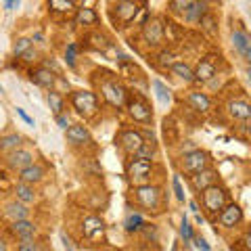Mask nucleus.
Here are the masks:
<instances>
[{
	"label": "nucleus",
	"mask_w": 251,
	"mask_h": 251,
	"mask_svg": "<svg viewBox=\"0 0 251 251\" xmlns=\"http://www.w3.org/2000/svg\"><path fill=\"white\" fill-rule=\"evenodd\" d=\"M203 203H205L207 211H211V214L222 211L226 207V193H224V188H220L216 184L203 188Z\"/></svg>",
	"instance_id": "nucleus-1"
},
{
	"label": "nucleus",
	"mask_w": 251,
	"mask_h": 251,
	"mask_svg": "<svg viewBox=\"0 0 251 251\" xmlns=\"http://www.w3.org/2000/svg\"><path fill=\"white\" fill-rule=\"evenodd\" d=\"M72 103L77 109V113H86V115L97 113V97L92 92H75L72 97Z\"/></svg>",
	"instance_id": "nucleus-2"
},
{
	"label": "nucleus",
	"mask_w": 251,
	"mask_h": 251,
	"mask_svg": "<svg viewBox=\"0 0 251 251\" xmlns=\"http://www.w3.org/2000/svg\"><path fill=\"white\" fill-rule=\"evenodd\" d=\"M149 174H151V161H145V159H134L128 166V176L132 182H147V178Z\"/></svg>",
	"instance_id": "nucleus-3"
},
{
	"label": "nucleus",
	"mask_w": 251,
	"mask_h": 251,
	"mask_svg": "<svg viewBox=\"0 0 251 251\" xmlns=\"http://www.w3.org/2000/svg\"><path fill=\"white\" fill-rule=\"evenodd\" d=\"M136 199L140 205H145L149 209H155L157 203H159V191L155 186H138L136 188Z\"/></svg>",
	"instance_id": "nucleus-4"
},
{
	"label": "nucleus",
	"mask_w": 251,
	"mask_h": 251,
	"mask_svg": "<svg viewBox=\"0 0 251 251\" xmlns=\"http://www.w3.org/2000/svg\"><path fill=\"white\" fill-rule=\"evenodd\" d=\"M184 170L186 172H193V174H197V172L205 170V163H207V155L203 151H191L184 155Z\"/></svg>",
	"instance_id": "nucleus-5"
},
{
	"label": "nucleus",
	"mask_w": 251,
	"mask_h": 251,
	"mask_svg": "<svg viewBox=\"0 0 251 251\" xmlns=\"http://www.w3.org/2000/svg\"><path fill=\"white\" fill-rule=\"evenodd\" d=\"M82 232H84V237H86V239H90V241L99 239V237H103V232H105L103 220H100V218H94V216L86 218V220H84V224H82Z\"/></svg>",
	"instance_id": "nucleus-6"
},
{
	"label": "nucleus",
	"mask_w": 251,
	"mask_h": 251,
	"mask_svg": "<svg viewBox=\"0 0 251 251\" xmlns=\"http://www.w3.org/2000/svg\"><path fill=\"white\" fill-rule=\"evenodd\" d=\"M243 220V211L239 205H226L222 209V214H220V222H222V226H226V228H232V226H237L239 222Z\"/></svg>",
	"instance_id": "nucleus-7"
},
{
	"label": "nucleus",
	"mask_w": 251,
	"mask_h": 251,
	"mask_svg": "<svg viewBox=\"0 0 251 251\" xmlns=\"http://www.w3.org/2000/svg\"><path fill=\"white\" fill-rule=\"evenodd\" d=\"M103 97H105L111 105L120 107V105H124V97H126V92H124V88H122L120 84H115V82H107V84H103Z\"/></svg>",
	"instance_id": "nucleus-8"
},
{
	"label": "nucleus",
	"mask_w": 251,
	"mask_h": 251,
	"mask_svg": "<svg viewBox=\"0 0 251 251\" xmlns=\"http://www.w3.org/2000/svg\"><path fill=\"white\" fill-rule=\"evenodd\" d=\"M145 38L149 44H159L163 40V25L159 19H151L145 23Z\"/></svg>",
	"instance_id": "nucleus-9"
},
{
	"label": "nucleus",
	"mask_w": 251,
	"mask_h": 251,
	"mask_svg": "<svg viewBox=\"0 0 251 251\" xmlns=\"http://www.w3.org/2000/svg\"><path fill=\"white\" fill-rule=\"evenodd\" d=\"M145 145L143 136H140V132H134V130H128L122 134V147L126 153H136L140 147Z\"/></svg>",
	"instance_id": "nucleus-10"
},
{
	"label": "nucleus",
	"mask_w": 251,
	"mask_h": 251,
	"mask_svg": "<svg viewBox=\"0 0 251 251\" xmlns=\"http://www.w3.org/2000/svg\"><path fill=\"white\" fill-rule=\"evenodd\" d=\"M128 109H130V115L134 117L136 122L149 124V122H151V117H153L151 107H149L147 103H143V100H132V103L128 105Z\"/></svg>",
	"instance_id": "nucleus-11"
},
{
	"label": "nucleus",
	"mask_w": 251,
	"mask_h": 251,
	"mask_svg": "<svg viewBox=\"0 0 251 251\" xmlns=\"http://www.w3.org/2000/svg\"><path fill=\"white\" fill-rule=\"evenodd\" d=\"M115 11H117V17H120L124 23H130L132 19L136 17L138 4H134V2H117L115 4Z\"/></svg>",
	"instance_id": "nucleus-12"
},
{
	"label": "nucleus",
	"mask_w": 251,
	"mask_h": 251,
	"mask_svg": "<svg viewBox=\"0 0 251 251\" xmlns=\"http://www.w3.org/2000/svg\"><path fill=\"white\" fill-rule=\"evenodd\" d=\"M232 44H234V49H237L245 59L251 57V42H249L247 34H243V31H234V34H232Z\"/></svg>",
	"instance_id": "nucleus-13"
},
{
	"label": "nucleus",
	"mask_w": 251,
	"mask_h": 251,
	"mask_svg": "<svg viewBox=\"0 0 251 251\" xmlns=\"http://www.w3.org/2000/svg\"><path fill=\"white\" fill-rule=\"evenodd\" d=\"M31 159H34V157H31L29 151H15L9 159V166L15 170H25L31 166Z\"/></svg>",
	"instance_id": "nucleus-14"
},
{
	"label": "nucleus",
	"mask_w": 251,
	"mask_h": 251,
	"mask_svg": "<svg viewBox=\"0 0 251 251\" xmlns=\"http://www.w3.org/2000/svg\"><path fill=\"white\" fill-rule=\"evenodd\" d=\"M88 130L84 128V126H69L67 128V140L74 145H82V143H88Z\"/></svg>",
	"instance_id": "nucleus-15"
},
{
	"label": "nucleus",
	"mask_w": 251,
	"mask_h": 251,
	"mask_svg": "<svg viewBox=\"0 0 251 251\" xmlns=\"http://www.w3.org/2000/svg\"><path fill=\"white\" fill-rule=\"evenodd\" d=\"M42 176H44V170L40 166H34V163H31L29 168L21 170L19 178H21V184H31V182H40Z\"/></svg>",
	"instance_id": "nucleus-16"
},
{
	"label": "nucleus",
	"mask_w": 251,
	"mask_h": 251,
	"mask_svg": "<svg viewBox=\"0 0 251 251\" xmlns=\"http://www.w3.org/2000/svg\"><path fill=\"white\" fill-rule=\"evenodd\" d=\"M214 74H216V65L209 59H205V61H201L197 65V72L193 74V77L195 80H199V82H207V80H211V75Z\"/></svg>",
	"instance_id": "nucleus-17"
},
{
	"label": "nucleus",
	"mask_w": 251,
	"mask_h": 251,
	"mask_svg": "<svg viewBox=\"0 0 251 251\" xmlns=\"http://www.w3.org/2000/svg\"><path fill=\"white\" fill-rule=\"evenodd\" d=\"M216 182V174L211 170H201V172H197V174L193 176V184H195V188H207V186H211Z\"/></svg>",
	"instance_id": "nucleus-18"
},
{
	"label": "nucleus",
	"mask_w": 251,
	"mask_h": 251,
	"mask_svg": "<svg viewBox=\"0 0 251 251\" xmlns=\"http://www.w3.org/2000/svg\"><path fill=\"white\" fill-rule=\"evenodd\" d=\"M228 111L232 117H237V120H249L251 117V107L245 103V100H232L228 105Z\"/></svg>",
	"instance_id": "nucleus-19"
},
{
	"label": "nucleus",
	"mask_w": 251,
	"mask_h": 251,
	"mask_svg": "<svg viewBox=\"0 0 251 251\" xmlns=\"http://www.w3.org/2000/svg\"><path fill=\"white\" fill-rule=\"evenodd\" d=\"M13 232L25 241V239L34 237L36 228H34V224H31V222H27V220H17V222H13Z\"/></svg>",
	"instance_id": "nucleus-20"
},
{
	"label": "nucleus",
	"mask_w": 251,
	"mask_h": 251,
	"mask_svg": "<svg viewBox=\"0 0 251 251\" xmlns=\"http://www.w3.org/2000/svg\"><path fill=\"white\" fill-rule=\"evenodd\" d=\"M31 80H34L38 86H44V88H50L54 84V74H50L49 69H36L34 74H31Z\"/></svg>",
	"instance_id": "nucleus-21"
},
{
	"label": "nucleus",
	"mask_w": 251,
	"mask_h": 251,
	"mask_svg": "<svg viewBox=\"0 0 251 251\" xmlns=\"http://www.w3.org/2000/svg\"><path fill=\"white\" fill-rule=\"evenodd\" d=\"M207 4L205 2H191L186 9V21H199L203 17V13H205Z\"/></svg>",
	"instance_id": "nucleus-22"
},
{
	"label": "nucleus",
	"mask_w": 251,
	"mask_h": 251,
	"mask_svg": "<svg viewBox=\"0 0 251 251\" xmlns=\"http://www.w3.org/2000/svg\"><path fill=\"white\" fill-rule=\"evenodd\" d=\"M75 21L80 23V25H94V23L99 21L97 13H94L92 9H80L75 15Z\"/></svg>",
	"instance_id": "nucleus-23"
},
{
	"label": "nucleus",
	"mask_w": 251,
	"mask_h": 251,
	"mask_svg": "<svg viewBox=\"0 0 251 251\" xmlns=\"http://www.w3.org/2000/svg\"><path fill=\"white\" fill-rule=\"evenodd\" d=\"M6 216L13 218L15 222H17V220H25L27 209H25V205H21V203H9V205H6Z\"/></svg>",
	"instance_id": "nucleus-24"
},
{
	"label": "nucleus",
	"mask_w": 251,
	"mask_h": 251,
	"mask_svg": "<svg viewBox=\"0 0 251 251\" xmlns=\"http://www.w3.org/2000/svg\"><path fill=\"white\" fill-rule=\"evenodd\" d=\"M188 100H191V105L195 109H199V111H207L209 109V99L205 97V94H201V92H193L191 97H188Z\"/></svg>",
	"instance_id": "nucleus-25"
},
{
	"label": "nucleus",
	"mask_w": 251,
	"mask_h": 251,
	"mask_svg": "<svg viewBox=\"0 0 251 251\" xmlns=\"http://www.w3.org/2000/svg\"><path fill=\"white\" fill-rule=\"evenodd\" d=\"M172 72H174L176 75H180L184 82H193L195 77H193V72H191V67L184 65V63H174L172 65Z\"/></svg>",
	"instance_id": "nucleus-26"
},
{
	"label": "nucleus",
	"mask_w": 251,
	"mask_h": 251,
	"mask_svg": "<svg viewBox=\"0 0 251 251\" xmlns=\"http://www.w3.org/2000/svg\"><path fill=\"white\" fill-rule=\"evenodd\" d=\"M126 230L128 232H134V230H140L143 228V218H140V214H130L128 218H126Z\"/></svg>",
	"instance_id": "nucleus-27"
},
{
	"label": "nucleus",
	"mask_w": 251,
	"mask_h": 251,
	"mask_svg": "<svg viewBox=\"0 0 251 251\" xmlns=\"http://www.w3.org/2000/svg\"><path fill=\"white\" fill-rule=\"evenodd\" d=\"M49 105H50L54 115H61V111H63V99H61L59 92H49Z\"/></svg>",
	"instance_id": "nucleus-28"
},
{
	"label": "nucleus",
	"mask_w": 251,
	"mask_h": 251,
	"mask_svg": "<svg viewBox=\"0 0 251 251\" xmlns=\"http://www.w3.org/2000/svg\"><path fill=\"white\" fill-rule=\"evenodd\" d=\"M17 197H19L23 203H31L36 195H34V191H31L27 184H17Z\"/></svg>",
	"instance_id": "nucleus-29"
},
{
	"label": "nucleus",
	"mask_w": 251,
	"mask_h": 251,
	"mask_svg": "<svg viewBox=\"0 0 251 251\" xmlns=\"http://www.w3.org/2000/svg\"><path fill=\"white\" fill-rule=\"evenodd\" d=\"M153 86H155V94H157V99H159V103H163V105H168L170 103V90L163 86L161 82H153Z\"/></svg>",
	"instance_id": "nucleus-30"
},
{
	"label": "nucleus",
	"mask_w": 251,
	"mask_h": 251,
	"mask_svg": "<svg viewBox=\"0 0 251 251\" xmlns=\"http://www.w3.org/2000/svg\"><path fill=\"white\" fill-rule=\"evenodd\" d=\"M19 143H21V136H19V134H11V136L2 138V143H0V149H2V151H9V149H17Z\"/></svg>",
	"instance_id": "nucleus-31"
},
{
	"label": "nucleus",
	"mask_w": 251,
	"mask_h": 251,
	"mask_svg": "<svg viewBox=\"0 0 251 251\" xmlns=\"http://www.w3.org/2000/svg\"><path fill=\"white\" fill-rule=\"evenodd\" d=\"M49 6H50V9H54V11L65 13V11H72L75 4H74V2H69V0H67V2H65V0H50Z\"/></svg>",
	"instance_id": "nucleus-32"
},
{
	"label": "nucleus",
	"mask_w": 251,
	"mask_h": 251,
	"mask_svg": "<svg viewBox=\"0 0 251 251\" xmlns=\"http://www.w3.org/2000/svg\"><path fill=\"white\" fill-rule=\"evenodd\" d=\"M155 153V149L153 147H149V145H143L136 151V159H145V161H151V157Z\"/></svg>",
	"instance_id": "nucleus-33"
},
{
	"label": "nucleus",
	"mask_w": 251,
	"mask_h": 251,
	"mask_svg": "<svg viewBox=\"0 0 251 251\" xmlns=\"http://www.w3.org/2000/svg\"><path fill=\"white\" fill-rule=\"evenodd\" d=\"M29 50V40L27 38H21V40L15 44V57H21V54H25Z\"/></svg>",
	"instance_id": "nucleus-34"
},
{
	"label": "nucleus",
	"mask_w": 251,
	"mask_h": 251,
	"mask_svg": "<svg viewBox=\"0 0 251 251\" xmlns=\"http://www.w3.org/2000/svg\"><path fill=\"white\" fill-rule=\"evenodd\" d=\"M188 0H172L170 2V6H172V11H176V13H180V11H186L188 9Z\"/></svg>",
	"instance_id": "nucleus-35"
},
{
	"label": "nucleus",
	"mask_w": 251,
	"mask_h": 251,
	"mask_svg": "<svg viewBox=\"0 0 251 251\" xmlns=\"http://www.w3.org/2000/svg\"><path fill=\"white\" fill-rule=\"evenodd\" d=\"M180 234L184 237V241H191V239H193V230H191V226H188L186 220H182V226H180Z\"/></svg>",
	"instance_id": "nucleus-36"
},
{
	"label": "nucleus",
	"mask_w": 251,
	"mask_h": 251,
	"mask_svg": "<svg viewBox=\"0 0 251 251\" xmlns=\"http://www.w3.org/2000/svg\"><path fill=\"white\" fill-rule=\"evenodd\" d=\"M172 184H174V191H176L178 201H184V191H182V186H180V178H178V176H174V180H172Z\"/></svg>",
	"instance_id": "nucleus-37"
},
{
	"label": "nucleus",
	"mask_w": 251,
	"mask_h": 251,
	"mask_svg": "<svg viewBox=\"0 0 251 251\" xmlns=\"http://www.w3.org/2000/svg\"><path fill=\"white\" fill-rule=\"evenodd\" d=\"M65 57H67V63H69V65H75V44H69V46H67Z\"/></svg>",
	"instance_id": "nucleus-38"
},
{
	"label": "nucleus",
	"mask_w": 251,
	"mask_h": 251,
	"mask_svg": "<svg viewBox=\"0 0 251 251\" xmlns=\"http://www.w3.org/2000/svg\"><path fill=\"white\" fill-rule=\"evenodd\" d=\"M19 251H38V249H36V245H34V241L25 239V241L19 243Z\"/></svg>",
	"instance_id": "nucleus-39"
},
{
	"label": "nucleus",
	"mask_w": 251,
	"mask_h": 251,
	"mask_svg": "<svg viewBox=\"0 0 251 251\" xmlns=\"http://www.w3.org/2000/svg\"><path fill=\"white\" fill-rule=\"evenodd\" d=\"M172 59H174V57H172V52H161L159 54V63H161V65H172Z\"/></svg>",
	"instance_id": "nucleus-40"
},
{
	"label": "nucleus",
	"mask_w": 251,
	"mask_h": 251,
	"mask_svg": "<svg viewBox=\"0 0 251 251\" xmlns=\"http://www.w3.org/2000/svg\"><path fill=\"white\" fill-rule=\"evenodd\" d=\"M11 186V180L6 178L4 172H0V191H4V188H9Z\"/></svg>",
	"instance_id": "nucleus-41"
},
{
	"label": "nucleus",
	"mask_w": 251,
	"mask_h": 251,
	"mask_svg": "<svg viewBox=\"0 0 251 251\" xmlns=\"http://www.w3.org/2000/svg\"><path fill=\"white\" fill-rule=\"evenodd\" d=\"M195 245H197V249H201V251H209V245L205 243V239H195Z\"/></svg>",
	"instance_id": "nucleus-42"
},
{
	"label": "nucleus",
	"mask_w": 251,
	"mask_h": 251,
	"mask_svg": "<svg viewBox=\"0 0 251 251\" xmlns=\"http://www.w3.org/2000/svg\"><path fill=\"white\" fill-rule=\"evenodd\" d=\"M199 21L203 23V25H205V29H207V31L214 29V19H211V17H201Z\"/></svg>",
	"instance_id": "nucleus-43"
},
{
	"label": "nucleus",
	"mask_w": 251,
	"mask_h": 251,
	"mask_svg": "<svg viewBox=\"0 0 251 251\" xmlns=\"http://www.w3.org/2000/svg\"><path fill=\"white\" fill-rule=\"evenodd\" d=\"M57 124H59V128H63V130H67V126H69L65 115H57Z\"/></svg>",
	"instance_id": "nucleus-44"
},
{
	"label": "nucleus",
	"mask_w": 251,
	"mask_h": 251,
	"mask_svg": "<svg viewBox=\"0 0 251 251\" xmlns=\"http://www.w3.org/2000/svg\"><path fill=\"white\" fill-rule=\"evenodd\" d=\"M241 243H243V245H247V247H249V245H251V243H249V234H245V239H243ZM232 251H243V249H241V247H237V245H232ZM245 251H247V249H245Z\"/></svg>",
	"instance_id": "nucleus-45"
},
{
	"label": "nucleus",
	"mask_w": 251,
	"mask_h": 251,
	"mask_svg": "<svg viewBox=\"0 0 251 251\" xmlns=\"http://www.w3.org/2000/svg\"><path fill=\"white\" fill-rule=\"evenodd\" d=\"M17 113H19V115H21V117H23V120H25L27 124H31V126H34V120H31V117H29L25 111H23V109H17Z\"/></svg>",
	"instance_id": "nucleus-46"
},
{
	"label": "nucleus",
	"mask_w": 251,
	"mask_h": 251,
	"mask_svg": "<svg viewBox=\"0 0 251 251\" xmlns=\"http://www.w3.org/2000/svg\"><path fill=\"white\" fill-rule=\"evenodd\" d=\"M15 6H19V2H15V0H9V2H4V9H15Z\"/></svg>",
	"instance_id": "nucleus-47"
},
{
	"label": "nucleus",
	"mask_w": 251,
	"mask_h": 251,
	"mask_svg": "<svg viewBox=\"0 0 251 251\" xmlns=\"http://www.w3.org/2000/svg\"><path fill=\"white\" fill-rule=\"evenodd\" d=\"M23 57H25V61H31V57H36V54H34V52H31V50H27L25 54H23Z\"/></svg>",
	"instance_id": "nucleus-48"
},
{
	"label": "nucleus",
	"mask_w": 251,
	"mask_h": 251,
	"mask_svg": "<svg viewBox=\"0 0 251 251\" xmlns=\"http://www.w3.org/2000/svg\"><path fill=\"white\" fill-rule=\"evenodd\" d=\"M188 207H191V211H195V214H197V203H195V201L188 203Z\"/></svg>",
	"instance_id": "nucleus-49"
},
{
	"label": "nucleus",
	"mask_w": 251,
	"mask_h": 251,
	"mask_svg": "<svg viewBox=\"0 0 251 251\" xmlns=\"http://www.w3.org/2000/svg\"><path fill=\"white\" fill-rule=\"evenodd\" d=\"M0 251H6V243L2 239H0Z\"/></svg>",
	"instance_id": "nucleus-50"
}]
</instances>
